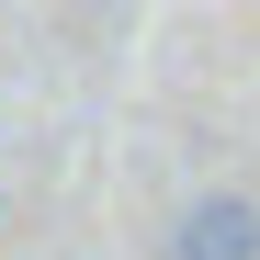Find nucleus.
I'll use <instances>...</instances> for the list:
<instances>
[{"label":"nucleus","instance_id":"obj_1","mask_svg":"<svg viewBox=\"0 0 260 260\" xmlns=\"http://www.w3.org/2000/svg\"><path fill=\"white\" fill-rule=\"evenodd\" d=\"M170 260H260V192H192L170 215Z\"/></svg>","mask_w":260,"mask_h":260},{"label":"nucleus","instance_id":"obj_2","mask_svg":"<svg viewBox=\"0 0 260 260\" xmlns=\"http://www.w3.org/2000/svg\"><path fill=\"white\" fill-rule=\"evenodd\" d=\"M0 204H12V170H0Z\"/></svg>","mask_w":260,"mask_h":260}]
</instances>
